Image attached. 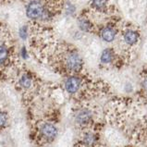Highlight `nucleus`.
I'll use <instances>...</instances> for the list:
<instances>
[{
	"label": "nucleus",
	"mask_w": 147,
	"mask_h": 147,
	"mask_svg": "<svg viewBox=\"0 0 147 147\" xmlns=\"http://www.w3.org/2000/svg\"><path fill=\"white\" fill-rule=\"evenodd\" d=\"M83 59L77 50H70L65 57V67L69 72L77 74L83 69Z\"/></svg>",
	"instance_id": "nucleus-1"
},
{
	"label": "nucleus",
	"mask_w": 147,
	"mask_h": 147,
	"mask_svg": "<svg viewBox=\"0 0 147 147\" xmlns=\"http://www.w3.org/2000/svg\"><path fill=\"white\" fill-rule=\"evenodd\" d=\"M77 26L81 32H92L94 30V24L91 20L85 16L79 17L77 20Z\"/></svg>",
	"instance_id": "nucleus-8"
},
{
	"label": "nucleus",
	"mask_w": 147,
	"mask_h": 147,
	"mask_svg": "<svg viewBox=\"0 0 147 147\" xmlns=\"http://www.w3.org/2000/svg\"><path fill=\"white\" fill-rule=\"evenodd\" d=\"M20 85L24 89H29L32 85V79L29 74L24 73L20 79Z\"/></svg>",
	"instance_id": "nucleus-12"
},
{
	"label": "nucleus",
	"mask_w": 147,
	"mask_h": 147,
	"mask_svg": "<svg viewBox=\"0 0 147 147\" xmlns=\"http://www.w3.org/2000/svg\"><path fill=\"white\" fill-rule=\"evenodd\" d=\"M20 55L23 58H27L28 57V52H27V49L25 47H22V50H20Z\"/></svg>",
	"instance_id": "nucleus-18"
},
{
	"label": "nucleus",
	"mask_w": 147,
	"mask_h": 147,
	"mask_svg": "<svg viewBox=\"0 0 147 147\" xmlns=\"http://www.w3.org/2000/svg\"><path fill=\"white\" fill-rule=\"evenodd\" d=\"M117 32L115 27L107 25V26H104L100 30L99 35L100 38L102 39L105 43H113L117 38Z\"/></svg>",
	"instance_id": "nucleus-5"
},
{
	"label": "nucleus",
	"mask_w": 147,
	"mask_h": 147,
	"mask_svg": "<svg viewBox=\"0 0 147 147\" xmlns=\"http://www.w3.org/2000/svg\"><path fill=\"white\" fill-rule=\"evenodd\" d=\"M47 7L41 0H31L26 6V16L32 20H42Z\"/></svg>",
	"instance_id": "nucleus-2"
},
{
	"label": "nucleus",
	"mask_w": 147,
	"mask_h": 147,
	"mask_svg": "<svg viewBox=\"0 0 147 147\" xmlns=\"http://www.w3.org/2000/svg\"><path fill=\"white\" fill-rule=\"evenodd\" d=\"M41 133L45 139L54 140L57 135V129L52 123H44L41 126Z\"/></svg>",
	"instance_id": "nucleus-7"
},
{
	"label": "nucleus",
	"mask_w": 147,
	"mask_h": 147,
	"mask_svg": "<svg viewBox=\"0 0 147 147\" xmlns=\"http://www.w3.org/2000/svg\"><path fill=\"white\" fill-rule=\"evenodd\" d=\"M122 39L124 43L129 47H134L140 40V33L134 29H127L123 32Z\"/></svg>",
	"instance_id": "nucleus-6"
},
{
	"label": "nucleus",
	"mask_w": 147,
	"mask_h": 147,
	"mask_svg": "<svg viewBox=\"0 0 147 147\" xmlns=\"http://www.w3.org/2000/svg\"><path fill=\"white\" fill-rule=\"evenodd\" d=\"M82 142L87 147H93L97 144V136L94 132H86L82 137Z\"/></svg>",
	"instance_id": "nucleus-10"
},
{
	"label": "nucleus",
	"mask_w": 147,
	"mask_h": 147,
	"mask_svg": "<svg viewBox=\"0 0 147 147\" xmlns=\"http://www.w3.org/2000/svg\"><path fill=\"white\" fill-rule=\"evenodd\" d=\"M142 88L144 89V91L147 92V76L144 78L142 82Z\"/></svg>",
	"instance_id": "nucleus-17"
},
{
	"label": "nucleus",
	"mask_w": 147,
	"mask_h": 147,
	"mask_svg": "<svg viewBox=\"0 0 147 147\" xmlns=\"http://www.w3.org/2000/svg\"><path fill=\"white\" fill-rule=\"evenodd\" d=\"M82 85V80L81 77H79L76 74L69 76L65 80V82H64L65 90L67 93L69 94H77L79 90L81 89Z\"/></svg>",
	"instance_id": "nucleus-3"
},
{
	"label": "nucleus",
	"mask_w": 147,
	"mask_h": 147,
	"mask_svg": "<svg viewBox=\"0 0 147 147\" xmlns=\"http://www.w3.org/2000/svg\"><path fill=\"white\" fill-rule=\"evenodd\" d=\"M19 35L20 37V39L22 40H26L29 36V31H28V26L27 25H24V26L20 27L19 30Z\"/></svg>",
	"instance_id": "nucleus-15"
},
{
	"label": "nucleus",
	"mask_w": 147,
	"mask_h": 147,
	"mask_svg": "<svg viewBox=\"0 0 147 147\" xmlns=\"http://www.w3.org/2000/svg\"><path fill=\"white\" fill-rule=\"evenodd\" d=\"M8 57H9V51L7 47L0 45V66L6 64Z\"/></svg>",
	"instance_id": "nucleus-13"
},
{
	"label": "nucleus",
	"mask_w": 147,
	"mask_h": 147,
	"mask_svg": "<svg viewBox=\"0 0 147 147\" xmlns=\"http://www.w3.org/2000/svg\"><path fill=\"white\" fill-rule=\"evenodd\" d=\"M116 57L115 50L111 47L105 48L100 55V63L102 65H109L113 63Z\"/></svg>",
	"instance_id": "nucleus-9"
},
{
	"label": "nucleus",
	"mask_w": 147,
	"mask_h": 147,
	"mask_svg": "<svg viewBox=\"0 0 147 147\" xmlns=\"http://www.w3.org/2000/svg\"><path fill=\"white\" fill-rule=\"evenodd\" d=\"M125 90H126V92H128V93H129V92H131V91H132V85H131L129 82L126 83V85H125Z\"/></svg>",
	"instance_id": "nucleus-19"
},
{
	"label": "nucleus",
	"mask_w": 147,
	"mask_h": 147,
	"mask_svg": "<svg viewBox=\"0 0 147 147\" xmlns=\"http://www.w3.org/2000/svg\"><path fill=\"white\" fill-rule=\"evenodd\" d=\"M7 116L6 113L0 112V127H4L7 124Z\"/></svg>",
	"instance_id": "nucleus-16"
},
{
	"label": "nucleus",
	"mask_w": 147,
	"mask_h": 147,
	"mask_svg": "<svg viewBox=\"0 0 147 147\" xmlns=\"http://www.w3.org/2000/svg\"><path fill=\"white\" fill-rule=\"evenodd\" d=\"M109 0H92L91 6L96 11H104L107 7Z\"/></svg>",
	"instance_id": "nucleus-11"
},
{
	"label": "nucleus",
	"mask_w": 147,
	"mask_h": 147,
	"mask_svg": "<svg viewBox=\"0 0 147 147\" xmlns=\"http://www.w3.org/2000/svg\"><path fill=\"white\" fill-rule=\"evenodd\" d=\"M65 12H66V15L73 16L75 14V12H76V7H75L72 3L67 2L65 5Z\"/></svg>",
	"instance_id": "nucleus-14"
},
{
	"label": "nucleus",
	"mask_w": 147,
	"mask_h": 147,
	"mask_svg": "<svg viewBox=\"0 0 147 147\" xmlns=\"http://www.w3.org/2000/svg\"><path fill=\"white\" fill-rule=\"evenodd\" d=\"M75 121L81 126H84L90 123L93 119V113L88 108H81L75 113Z\"/></svg>",
	"instance_id": "nucleus-4"
}]
</instances>
